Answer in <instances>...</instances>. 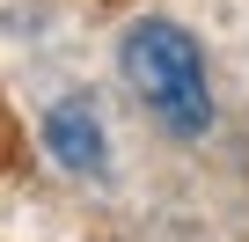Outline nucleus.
I'll list each match as a JSON object with an SVG mask.
<instances>
[{"label": "nucleus", "instance_id": "1", "mask_svg": "<svg viewBox=\"0 0 249 242\" xmlns=\"http://www.w3.org/2000/svg\"><path fill=\"white\" fill-rule=\"evenodd\" d=\"M117 74L140 95V110L169 140H205L213 132V81H205V52L183 22L169 15H140L117 37Z\"/></svg>", "mask_w": 249, "mask_h": 242}, {"label": "nucleus", "instance_id": "2", "mask_svg": "<svg viewBox=\"0 0 249 242\" xmlns=\"http://www.w3.org/2000/svg\"><path fill=\"white\" fill-rule=\"evenodd\" d=\"M44 147H52V162L66 169V176H103L110 169V140H103V117H95V103L88 95H66V103H52L44 110Z\"/></svg>", "mask_w": 249, "mask_h": 242}]
</instances>
